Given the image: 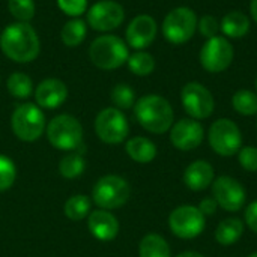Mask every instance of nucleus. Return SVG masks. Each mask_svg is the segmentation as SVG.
Here are the masks:
<instances>
[{
	"label": "nucleus",
	"instance_id": "a19ab883",
	"mask_svg": "<svg viewBox=\"0 0 257 257\" xmlns=\"http://www.w3.org/2000/svg\"><path fill=\"white\" fill-rule=\"evenodd\" d=\"M256 93H257V78H256Z\"/></svg>",
	"mask_w": 257,
	"mask_h": 257
},
{
	"label": "nucleus",
	"instance_id": "e433bc0d",
	"mask_svg": "<svg viewBox=\"0 0 257 257\" xmlns=\"http://www.w3.org/2000/svg\"><path fill=\"white\" fill-rule=\"evenodd\" d=\"M199 211L205 215V217H208V215H214L215 212H217V209H218V203H217V200L214 199V197H206V199H203L200 203H199Z\"/></svg>",
	"mask_w": 257,
	"mask_h": 257
},
{
	"label": "nucleus",
	"instance_id": "7ed1b4c3",
	"mask_svg": "<svg viewBox=\"0 0 257 257\" xmlns=\"http://www.w3.org/2000/svg\"><path fill=\"white\" fill-rule=\"evenodd\" d=\"M92 63L102 71H113L126 63L130 57L128 44L116 35H101L89 47Z\"/></svg>",
	"mask_w": 257,
	"mask_h": 257
},
{
	"label": "nucleus",
	"instance_id": "cd10ccee",
	"mask_svg": "<svg viewBox=\"0 0 257 257\" xmlns=\"http://www.w3.org/2000/svg\"><path fill=\"white\" fill-rule=\"evenodd\" d=\"M84 169H86L84 158L77 151L65 155L60 160V163H59V172L66 179H75V178H78L84 172Z\"/></svg>",
	"mask_w": 257,
	"mask_h": 257
},
{
	"label": "nucleus",
	"instance_id": "f03ea898",
	"mask_svg": "<svg viewBox=\"0 0 257 257\" xmlns=\"http://www.w3.org/2000/svg\"><path fill=\"white\" fill-rule=\"evenodd\" d=\"M137 122L152 134H164L170 131L175 114L170 102L155 93L145 95L134 104Z\"/></svg>",
	"mask_w": 257,
	"mask_h": 257
},
{
	"label": "nucleus",
	"instance_id": "b1692460",
	"mask_svg": "<svg viewBox=\"0 0 257 257\" xmlns=\"http://www.w3.org/2000/svg\"><path fill=\"white\" fill-rule=\"evenodd\" d=\"M87 36V23L80 20V18H72L69 21H66L60 30V38L62 42L69 47H78Z\"/></svg>",
	"mask_w": 257,
	"mask_h": 257
},
{
	"label": "nucleus",
	"instance_id": "ddd939ff",
	"mask_svg": "<svg viewBox=\"0 0 257 257\" xmlns=\"http://www.w3.org/2000/svg\"><path fill=\"white\" fill-rule=\"evenodd\" d=\"M125 20L123 6L114 0H99L90 6L86 23L98 32H110L117 29Z\"/></svg>",
	"mask_w": 257,
	"mask_h": 257
},
{
	"label": "nucleus",
	"instance_id": "a878e982",
	"mask_svg": "<svg viewBox=\"0 0 257 257\" xmlns=\"http://www.w3.org/2000/svg\"><path fill=\"white\" fill-rule=\"evenodd\" d=\"M128 68L134 75L139 77H146L149 74L154 72L155 69V59L151 53L142 50V51H136L134 54H130L128 60Z\"/></svg>",
	"mask_w": 257,
	"mask_h": 257
},
{
	"label": "nucleus",
	"instance_id": "aec40b11",
	"mask_svg": "<svg viewBox=\"0 0 257 257\" xmlns=\"http://www.w3.org/2000/svg\"><path fill=\"white\" fill-rule=\"evenodd\" d=\"M220 30L232 39L244 38L250 30V18L241 11H230L220 21Z\"/></svg>",
	"mask_w": 257,
	"mask_h": 257
},
{
	"label": "nucleus",
	"instance_id": "1a4fd4ad",
	"mask_svg": "<svg viewBox=\"0 0 257 257\" xmlns=\"http://www.w3.org/2000/svg\"><path fill=\"white\" fill-rule=\"evenodd\" d=\"M206 220L197 206L182 205L172 211L169 217V227L172 233L181 239H194L205 230Z\"/></svg>",
	"mask_w": 257,
	"mask_h": 257
},
{
	"label": "nucleus",
	"instance_id": "f3484780",
	"mask_svg": "<svg viewBox=\"0 0 257 257\" xmlns=\"http://www.w3.org/2000/svg\"><path fill=\"white\" fill-rule=\"evenodd\" d=\"M68 98V87L59 78H45L35 89V99L38 107L54 110L60 107Z\"/></svg>",
	"mask_w": 257,
	"mask_h": 257
},
{
	"label": "nucleus",
	"instance_id": "a211bd4d",
	"mask_svg": "<svg viewBox=\"0 0 257 257\" xmlns=\"http://www.w3.org/2000/svg\"><path fill=\"white\" fill-rule=\"evenodd\" d=\"M87 227L92 236L99 241H111L119 233L117 218L105 209H96L90 212L87 218Z\"/></svg>",
	"mask_w": 257,
	"mask_h": 257
},
{
	"label": "nucleus",
	"instance_id": "4468645a",
	"mask_svg": "<svg viewBox=\"0 0 257 257\" xmlns=\"http://www.w3.org/2000/svg\"><path fill=\"white\" fill-rule=\"evenodd\" d=\"M212 197L218 206L229 212H236L245 206L247 193L244 185L232 176H218L212 182Z\"/></svg>",
	"mask_w": 257,
	"mask_h": 257
},
{
	"label": "nucleus",
	"instance_id": "72a5a7b5",
	"mask_svg": "<svg viewBox=\"0 0 257 257\" xmlns=\"http://www.w3.org/2000/svg\"><path fill=\"white\" fill-rule=\"evenodd\" d=\"M57 6L63 14L77 18L87 12V0H57Z\"/></svg>",
	"mask_w": 257,
	"mask_h": 257
},
{
	"label": "nucleus",
	"instance_id": "473e14b6",
	"mask_svg": "<svg viewBox=\"0 0 257 257\" xmlns=\"http://www.w3.org/2000/svg\"><path fill=\"white\" fill-rule=\"evenodd\" d=\"M239 164L244 170L254 173L257 172V148L256 146H242L238 152Z\"/></svg>",
	"mask_w": 257,
	"mask_h": 257
},
{
	"label": "nucleus",
	"instance_id": "c85d7f7f",
	"mask_svg": "<svg viewBox=\"0 0 257 257\" xmlns=\"http://www.w3.org/2000/svg\"><path fill=\"white\" fill-rule=\"evenodd\" d=\"M90 212V200L83 194L72 196L65 203V215L72 221H81Z\"/></svg>",
	"mask_w": 257,
	"mask_h": 257
},
{
	"label": "nucleus",
	"instance_id": "393cba45",
	"mask_svg": "<svg viewBox=\"0 0 257 257\" xmlns=\"http://www.w3.org/2000/svg\"><path fill=\"white\" fill-rule=\"evenodd\" d=\"M8 92L17 99H26L33 93V81L24 72H14L6 81Z\"/></svg>",
	"mask_w": 257,
	"mask_h": 257
},
{
	"label": "nucleus",
	"instance_id": "2f4dec72",
	"mask_svg": "<svg viewBox=\"0 0 257 257\" xmlns=\"http://www.w3.org/2000/svg\"><path fill=\"white\" fill-rule=\"evenodd\" d=\"M15 178H17V167L14 161L6 155H0V191L9 190L14 185Z\"/></svg>",
	"mask_w": 257,
	"mask_h": 257
},
{
	"label": "nucleus",
	"instance_id": "5701e85b",
	"mask_svg": "<svg viewBox=\"0 0 257 257\" xmlns=\"http://www.w3.org/2000/svg\"><path fill=\"white\" fill-rule=\"evenodd\" d=\"M140 257H172L169 242L158 233H148L139 245Z\"/></svg>",
	"mask_w": 257,
	"mask_h": 257
},
{
	"label": "nucleus",
	"instance_id": "412c9836",
	"mask_svg": "<svg viewBox=\"0 0 257 257\" xmlns=\"http://www.w3.org/2000/svg\"><path fill=\"white\" fill-rule=\"evenodd\" d=\"M126 154L128 157L139 163V164H148L152 163L157 157V146L152 140L146 137H133L126 142Z\"/></svg>",
	"mask_w": 257,
	"mask_h": 257
},
{
	"label": "nucleus",
	"instance_id": "9b49d317",
	"mask_svg": "<svg viewBox=\"0 0 257 257\" xmlns=\"http://www.w3.org/2000/svg\"><path fill=\"white\" fill-rule=\"evenodd\" d=\"M182 107L191 119H208L215 108V101L208 87L202 83L190 81L181 90Z\"/></svg>",
	"mask_w": 257,
	"mask_h": 257
},
{
	"label": "nucleus",
	"instance_id": "2eb2a0df",
	"mask_svg": "<svg viewBox=\"0 0 257 257\" xmlns=\"http://www.w3.org/2000/svg\"><path fill=\"white\" fill-rule=\"evenodd\" d=\"M205 130L196 119H181L170 128V142L179 151H193L202 145Z\"/></svg>",
	"mask_w": 257,
	"mask_h": 257
},
{
	"label": "nucleus",
	"instance_id": "6ab92c4d",
	"mask_svg": "<svg viewBox=\"0 0 257 257\" xmlns=\"http://www.w3.org/2000/svg\"><path fill=\"white\" fill-rule=\"evenodd\" d=\"M214 182V167L205 160L193 161L184 172V184L193 191H203Z\"/></svg>",
	"mask_w": 257,
	"mask_h": 257
},
{
	"label": "nucleus",
	"instance_id": "f257e3e1",
	"mask_svg": "<svg viewBox=\"0 0 257 257\" xmlns=\"http://www.w3.org/2000/svg\"><path fill=\"white\" fill-rule=\"evenodd\" d=\"M0 48L12 62L30 63L38 57L41 42L36 30L29 23L15 21L3 29L0 35Z\"/></svg>",
	"mask_w": 257,
	"mask_h": 257
},
{
	"label": "nucleus",
	"instance_id": "0eeeda50",
	"mask_svg": "<svg viewBox=\"0 0 257 257\" xmlns=\"http://www.w3.org/2000/svg\"><path fill=\"white\" fill-rule=\"evenodd\" d=\"M131 196L130 184L117 176V175H107L102 176L92 190V197L96 206L101 209L110 211L123 206Z\"/></svg>",
	"mask_w": 257,
	"mask_h": 257
},
{
	"label": "nucleus",
	"instance_id": "423d86ee",
	"mask_svg": "<svg viewBox=\"0 0 257 257\" xmlns=\"http://www.w3.org/2000/svg\"><path fill=\"white\" fill-rule=\"evenodd\" d=\"M197 15L191 8L179 6L172 9L163 21V35L173 44L181 45L188 42L197 30Z\"/></svg>",
	"mask_w": 257,
	"mask_h": 257
},
{
	"label": "nucleus",
	"instance_id": "4be33fe9",
	"mask_svg": "<svg viewBox=\"0 0 257 257\" xmlns=\"http://www.w3.org/2000/svg\"><path fill=\"white\" fill-rule=\"evenodd\" d=\"M244 229L245 224L239 218H226L215 229V241L223 247H230L241 239Z\"/></svg>",
	"mask_w": 257,
	"mask_h": 257
},
{
	"label": "nucleus",
	"instance_id": "f704fd0d",
	"mask_svg": "<svg viewBox=\"0 0 257 257\" xmlns=\"http://www.w3.org/2000/svg\"><path fill=\"white\" fill-rule=\"evenodd\" d=\"M197 27H199L202 36H205L206 39H209V38L218 36V32H220V21H218L214 15H203V17L199 20Z\"/></svg>",
	"mask_w": 257,
	"mask_h": 257
},
{
	"label": "nucleus",
	"instance_id": "20e7f679",
	"mask_svg": "<svg viewBox=\"0 0 257 257\" xmlns=\"http://www.w3.org/2000/svg\"><path fill=\"white\" fill-rule=\"evenodd\" d=\"M47 139L56 149L74 152L83 145V126L77 117L71 114H59L50 120L47 126Z\"/></svg>",
	"mask_w": 257,
	"mask_h": 257
},
{
	"label": "nucleus",
	"instance_id": "dca6fc26",
	"mask_svg": "<svg viewBox=\"0 0 257 257\" xmlns=\"http://www.w3.org/2000/svg\"><path fill=\"white\" fill-rule=\"evenodd\" d=\"M158 26L154 17L142 14L131 20L126 27V44L128 47L142 51L148 48L157 38Z\"/></svg>",
	"mask_w": 257,
	"mask_h": 257
},
{
	"label": "nucleus",
	"instance_id": "bb28decb",
	"mask_svg": "<svg viewBox=\"0 0 257 257\" xmlns=\"http://www.w3.org/2000/svg\"><path fill=\"white\" fill-rule=\"evenodd\" d=\"M232 107L242 116L257 114V93L253 90L241 89L232 96Z\"/></svg>",
	"mask_w": 257,
	"mask_h": 257
},
{
	"label": "nucleus",
	"instance_id": "f8f14e48",
	"mask_svg": "<svg viewBox=\"0 0 257 257\" xmlns=\"http://www.w3.org/2000/svg\"><path fill=\"white\" fill-rule=\"evenodd\" d=\"M95 133L107 145L122 143L130 133V125L125 114L116 107L101 110L95 119Z\"/></svg>",
	"mask_w": 257,
	"mask_h": 257
},
{
	"label": "nucleus",
	"instance_id": "c9c22d12",
	"mask_svg": "<svg viewBox=\"0 0 257 257\" xmlns=\"http://www.w3.org/2000/svg\"><path fill=\"white\" fill-rule=\"evenodd\" d=\"M244 220H245V224L250 227V230L257 233V200L251 202L247 206V209L244 212Z\"/></svg>",
	"mask_w": 257,
	"mask_h": 257
},
{
	"label": "nucleus",
	"instance_id": "ea45409f",
	"mask_svg": "<svg viewBox=\"0 0 257 257\" xmlns=\"http://www.w3.org/2000/svg\"><path fill=\"white\" fill-rule=\"evenodd\" d=\"M248 257H257V251H256V253H251V254H250Z\"/></svg>",
	"mask_w": 257,
	"mask_h": 257
},
{
	"label": "nucleus",
	"instance_id": "7c9ffc66",
	"mask_svg": "<svg viewBox=\"0 0 257 257\" xmlns=\"http://www.w3.org/2000/svg\"><path fill=\"white\" fill-rule=\"evenodd\" d=\"M111 101L119 110H128L136 104V93L128 84L119 83L111 90Z\"/></svg>",
	"mask_w": 257,
	"mask_h": 257
},
{
	"label": "nucleus",
	"instance_id": "58836bf2",
	"mask_svg": "<svg viewBox=\"0 0 257 257\" xmlns=\"http://www.w3.org/2000/svg\"><path fill=\"white\" fill-rule=\"evenodd\" d=\"M176 257H205L203 254L197 253V251H184L181 254H178Z\"/></svg>",
	"mask_w": 257,
	"mask_h": 257
},
{
	"label": "nucleus",
	"instance_id": "c756f323",
	"mask_svg": "<svg viewBox=\"0 0 257 257\" xmlns=\"http://www.w3.org/2000/svg\"><path fill=\"white\" fill-rule=\"evenodd\" d=\"M8 9L17 21L29 23L36 14V5L33 0H8Z\"/></svg>",
	"mask_w": 257,
	"mask_h": 257
},
{
	"label": "nucleus",
	"instance_id": "4c0bfd02",
	"mask_svg": "<svg viewBox=\"0 0 257 257\" xmlns=\"http://www.w3.org/2000/svg\"><path fill=\"white\" fill-rule=\"evenodd\" d=\"M250 12H251L253 20L257 23V0H251V3H250Z\"/></svg>",
	"mask_w": 257,
	"mask_h": 257
},
{
	"label": "nucleus",
	"instance_id": "9d476101",
	"mask_svg": "<svg viewBox=\"0 0 257 257\" xmlns=\"http://www.w3.org/2000/svg\"><path fill=\"white\" fill-rule=\"evenodd\" d=\"M235 57V50L226 36L209 38L200 50V63L205 71L220 74L226 71Z\"/></svg>",
	"mask_w": 257,
	"mask_h": 257
},
{
	"label": "nucleus",
	"instance_id": "39448f33",
	"mask_svg": "<svg viewBox=\"0 0 257 257\" xmlns=\"http://www.w3.org/2000/svg\"><path fill=\"white\" fill-rule=\"evenodd\" d=\"M11 128L23 142H35L45 131V116L36 104L24 102L11 116Z\"/></svg>",
	"mask_w": 257,
	"mask_h": 257
},
{
	"label": "nucleus",
	"instance_id": "6e6552de",
	"mask_svg": "<svg viewBox=\"0 0 257 257\" xmlns=\"http://www.w3.org/2000/svg\"><path fill=\"white\" fill-rule=\"evenodd\" d=\"M208 142L215 154L221 157H233L242 148V133L233 120L223 117L211 125Z\"/></svg>",
	"mask_w": 257,
	"mask_h": 257
}]
</instances>
